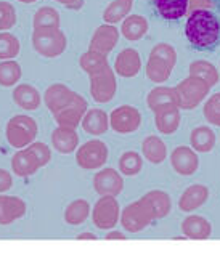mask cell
Instances as JSON below:
<instances>
[{
	"label": "cell",
	"mask_w": 220,
	"mask_h": 255,
	"mask_svg": "<svg viewBox=\"0 0 220 255\" xmlns=\"http://www.w3.org/2000/svg\"><path fill=\"white\" fill-rule=\"evenodd\" d=\"M155 13L164 21H179L188 13V0H151Z\"/></svg>",
	"instance_id": "20"
},
{
	"label": "cell",
	"mask_w": 220,
	"mask_h": 255,
	"mask_svg": "<svg viewBox=\"0 0 220 255\" xmlns=\"http://www.w3.org/2000/svg\"><path fill=\"white\" fill-rule=\"evenodd\" d=\"M21 66L14 60L0 63V85L2 87H13L19 82L21 79Z\"/></svg>",
	"instance_id": "38"
},
{
	"label": "cell",
	"mask_w": 220,
	"mask_h": 255,
	"mask_svg": "<svg viewBox=\"0 0 220 255\" xmlns=\"http://www.w3.org/2000/svg\"><path fill=\"white\" fill-rule=\"evenodd\" d=\"M27 149L32 152V156L35 157V161L39 162L40 167H45L50 162V159H52V151H50L45 143L34 141L32 144H29Z\"/></svg>",
	"instance_id": "41"
},
{
	"label": "cell",
	"mask_w": 220,
	"mask_h": 255,
	"mask_svg": "<svg viewBox=\"0 0 220 255\" xmlns=\"http://www.w3.org/2000/svg\"><path fill=\"white\" fill-rule=\"evenodd\" d=\"M132 8H134V0H113L103 11V19L106 24H117L126 19Z\"/></svg>",
	"instance_id": "32"
},
{
	"label": "cell",
	"mask_w": 220,
	"mask_h": 255,
	"mask_svg": "<svg viewBox=\"0 0 220 255\" xmlns=\"http://www.w3.org/2000/svg\"><path fill=\"white\" fill-rule=\"evenodd\" d=\"M153 222H155V214L145 198L130 202L124 207V210H121V225L129 233H140Z\"/></svg>",
	"instance_id": "6"
},
{
	"label": "cell",
	"mask_w": 220,
	"mask_h": 255,
	"mask_svg": "<svg viewBox=\"0 0 220 255\" xmlns=\"http://www.w3.org/2000/svg\"><path fill=\"white\" fill-rule=\"evenodd\" d=\"M146 105H148V108L153 113L166 106H179L174 87H166V85L155 87L148 93V97H146Z\"/></svg>",
	"instance_id": "28"
},
{
	"label": "cell",
	"mask_w": 220,
	"mask_h": 255,
	"mask_svg": "<svg viewBox=\"0 0 220 255\" xmlns=\"http://www.w3.org/2000/svg\"><path fill=\"white\" fill-rule=\"evenodd\" d=\"M52 144L61 154H71L79 148V135L76 128L58 126L52 132Z\"/></svg>",
	"instance_id": "22"
},
{
	"label": "cell",
	"mask_w": 220,
	"mask_h": 255,
	"mask_svg": "<svg viewBox=\"0 0 220 255\" xmlns=\"http://www.w3.org/2000/svg\"><path fill=\"white\" fill-rule=\"evenodd\" d=\"M92 222L98 230H113L121 222V207L114 196H101L92 209Z\"/></svg>",
	"instance_id": "8"
},
{
	"label": "cell",
	"mask_w": 220,
	"mask_h": 255,
	"mask_svg": "<svg viewBox=\"0 0 220 255\" xmlns=\"http://www.w3.org/2000/svg\"><path fill=\"white\" fill-rule=\"evenodd\" d=\"M55 2L61 3L63 6L69 10H80L84 6V2L85 0H55Z\"/></svg>",
	"instance_id": "44"
},
{
	"label": "cell",
	"mask_w": 220,
	"mask_h": 255,
	"mask_svg": "<svg viewBox=\"0 0 220 255\" xmlns=\"http://www.w3.org/2000/svg\"><path fill=\"white\" fill-rule=\"evenodd\" d=\"M114 72L121 77H135L142 69V58L135 48H124L117 53L114 61Z\"/></svg>",
	"instance_id": "16"
},
{
	"label": "cell",
	"mask_w": 220,
	"mask_h": 255,
	"mask_svg": "<svg viewBox=\"0 0 220 255\" xmlns=\"http://www.w3.org/2000/svg\"><path fill=\"white\" fill-rule=\"evenodd\" d=\"M142 154L146 161L159 165L167 159V146L161 136L148 135L142 143Z\"/></svg>",
	"instance_id": "26"
},
{
	"label": "cell",
	"mask_w": 220,
	"mask_h": 255,
	"mask_svg": "<svg viewBox=\"0 0 220 255\" xmlns=\"http://www.w3.org/2000/svg\"><path fill=\"white\" fill-rule=\"evenodd\" d=\"M217 136L214 130L208 126H200L190 133V144L196 152H211L216 146Z\"/></svg>",
	"instance_id": "29"
},
{
	"label": "cell",
	"mask_w": 220,
	"mask_h": 255,
	"mask_svg": "<svg viewBox=\"0 0 220 255\" xmlns=\"http://www.w3.org/2000/svg\"><path fill=\"white\" fill-rule=\"evenodd\" d=\"M80 126H82L84 132L89 135H105L109 128V114L105 113L103 109L92 108L85 113Z\"/></svg>",
	"instance_id": "23"
},
{
	"label": "cell",
	"mask_w": 220,
	"mask_h": 255,
	"mask_svg": "<svg viewBox=\"0 0 220 255\" xmlns=\"http://www.w3.org/2000/svg\"><path fill=\"white\" fill-rule=\"evenodd\" d=\"M90 215V204L85 199H76L72 201L64 210V222L72 227L82 225Z\"/></svg>",
	"instance_id": "33"
},
{
	"label": "cell",
	"mask_w": 220,
	"mask_h": 255,
	"mask_svg": "<svg viewBox=\"0 0 220 255\" xmlns=\"http://www.w3.org/2000/svg\"><path fill=\"white\" fill-rule=\"evenodd\" d=\"M143 169V157L137 151H126L119 157V172L127 177H135Z\"/></svg>",
	"instance_id": "34"
},
{
	"label": "cell",
	"mask_w": 220,
	"mask_h": 255,
	"mask_svg": "<svg viewBox=\"0 0 220 255\" xmlns=\"http://www.w3.org/2000/svg\"><path fill=\"white\" fill-rule=\"evenodd\" d=\"M21 43L16 35L10 32H0V61L14 60L19 55Z\"/></svg>",
	"instance_id": "37"
},
{
	"label": "cell",
	"mask_w": 220,
	"mask_h": 255,
	"mask_svg": "<svg viewBox=\"0 0 220 255\" xmlns=\"http://www.w3.org/2000/svg\"><path fill=\"white\" fill-rule=\"evenodd\" d=\"M16 24V10L10 2H0V32H5Z\"/></svg>",
	"instance_id": "40"
},
{
	"label": "cell",
	"mask_w": 220,
	"mask_h": 255,
	"mask_svg": "<svg viewBox=\"0 0 220 255\" xmlns=\"http://www.w3.org/2000/svg\"><path fill=\"white\" fill-rule=\"evenodd\" d=\"M93 188L100 196H116L122 193L124 178L122 173L113 167H105L98 170L93 177Z\"/></svg>",
	"instance_id": "11"
},
{
	"label": "cell",
	"mask_w": 220,
	"mask_h": 255,
	"mask_svg": "<svg viewBox=\"0 0 220 255\" xmlns=\"http://www.w3.org/2000/svg\"><path fill=\"white\" fill-rule=\"evenodd\" d=\"M74 97H76V92L71 90L68 85L53 84L45 90L42 98H43L45 106L48 108V111L55 116V114L60 113L61 109H64L66 106H68L71 101L74 100Z\"/></svg>",
	"instance_id": "15"
},
{
	"label": "cell",
	"mask_w": 220,
	"mask_h": 255,
	"mask_svg": "<svg viewBox=\"0 0 220 255\" xmlns=\"http://www.w3.org/2000/svg\"><path fill=\"white\" fill-rule=\"evenodd\" d=\"M185 37L198 52H214L220 45V16L208 8L192 11L185 24Z\"/></svg>",
	"instance_id": "1"
},
{
	"label": "cell",
	"mask_w": 220,
	"mask_h": 255,
	"mask_svg": "<svg viewBox=\"0 0 220 255\" xmlns=\"http://www.w3.org/2000/svg\"><path fill=\"white\" fill-rule=\"evenodd\" d=\"M87 111H89V103H87V100L82 97V95L76 93L74 100H72L64 109H61L58 114H55L53 118L60 127L76 128L79 124H82V119Z\"/></svg>",
	"instance_id": "13"
},
{
	"label": "cell",
	"mask_w": 220,
	"mask_h": 255,
	"mask_svg": "<svg viewBox=\"0 0 220 255\" xmlns=\"http://www.w3.org/2000/svg\"><path fill=\"white\" fill-rule=\"evenodd\" d=\"M212 6L219 11V16H220V0H212Z\"/></svg>",
	"instance_id": "47"
},
{
	"label": "cell",
	"mask_w": 220,
	"mask_h": 255,
	"mask_svg": "<svg viewBox=\"0 0 220 255\" xmlns=\"http://www.w3.org/2000/svg\"><path fill=\"white\" fill-rule=\"evenodd\" d=\"M11 169L16 177L24 178V177H31V175H34L40 169V165L37 161H35L32 152L27 148H24V149H19L18 152H14V156L11 157Z\"/></svg>",
	"instance_id": "25"
},
{
	"label": "cell",
	"mask_w": 220,
	"mask_h": 255,
	"mask_svg": "<svg viewBox=\"0 0 220 255\" xmlns=\"http://www.w3.org/2000/svg\"><path fill=\"white\" fill-rule=\"evenodd\" d=\"M171 165L182 177H190L200 167V157L192 146H177L171 152Z\"/></svg>",
	"instance_id": "14"
},
{
	"label": "cell",
	"mask_w": 220,
	"mask_h": 255,
	"mask_svg": "<svg viewBox=\"0 0 220 255\" xmlns=\"http://www.w3.org/2000/svg\"><path fill=\"white\" fill-rule=\"evenodd\" d=\"M188 3H190V8L188 11L192 13L195 10H201V8H211L212 6V0H188Z\"/></svg>",
	"instance_id": "43"
},
{
	"label": "cell",
	"mask_w": 220,
	"mask_h": 255,
	"mask_svg": "<svg viewBox=\"0 0 220 255\" xmlns=\"http://www.w3.org/2000/svg\"><path fill=\"white\" fill-rule=\"evenodd\" d=\"M188 72H190V76L198 77V79H201V81H204L211 87V89L219 84V79H220L219 69L211 61H206V60L193 61L192 64H190Z\"/></svg>",
	"instance_id": "31"
},
{
	"label": "cell",
	"mask_w": 220,
	"mask_h": 255,
	"mask_svg": "<svg viewBox=\"0 0 220 255\" xmlns=\"http://www.w3.org/2000/svg\"><path fill=\"white\" fill-rule=\"evenodd\" d=\"M109 156V149L105 141L101 140H89L80 144L76 151V162L84 170H97L101 169Z\"/></svg>",
	"instance_id": "7"
},
{
	"label": "cell",
	"mask_w": 220,
	"mask_h": 255,
	"mask_svg": "<svg viewBox=\"0 0 220 255\" xmlns=\"http://www.w3.org/2000/svg\"><path fill=\"white\" fill-rule=\"evenodd\" d=\"M143 198L150 202L153 214H155V220H161V218H164L171 214L172 199H171V196H169V193L163 191V189H151Z\"/></svg>",
	"instance_id": "30"
},
{
	"label": "cell",
	"mask_w": 220,
	"mask_h": 255,
	"mask_svg": "<svg viewBox=\"0 0 220 255\" xmlns=\"http://www.w3.org/2000/svg\"><path fill=\"white\" fill-rule=\"evenodd\" d=\"M76 239H77V241H95V239H97V236H95L93 233L85 231V233H80V235H77Z\"/></svg>",
	"instance_id": "46"
},
{
	"label": "cell",
	"mask_w": 220,
	"mask_h": 255,
	"mask_svg": "<svg viewBox=\"0 0 220 255\" xmlns=\"http://www.w3.org/2000/svg\"><path fill=\"white\" fill-rule=\"evenodd\" d=\"M37 122L26 114H18L11 118L6 124V141L10 146L24 149L29 144H32L35 136H37Z\"/></svg>",
	"instance_id": "5"
},
{
	"label": "cell",
	"mask_w": 220,
	"mask_h": 255,
	"mask_svg": "<svg viewBox=\"0 0 220 255\" xmlns=\"http://www.w3.org/2000/svg\"><path fill=\"white\" fill-rule=\"evenodd\" d=\"M18 2H21V3H34V2H37V0H18Z\"/></svg>",
	"instance_id": "48"
},
{
	"label": "cell",
	"mask_w": 220,
	"mask_h": 255,
	"mask_svg": "<svg viewBox=\"0 0 220 255\" xmlns=\"http://www.w3.org/2000/svg\"><path fill=\"white\" fill-rule=\"evenodd\" d=\"M90 81V95L97 103H109L117 92L116 72L111 66L101 69L89 76Z\"/></svg>",
	"instance_id": "9"
},
{
	"label": "cell",
	"mask_w": 220,
	"mask_h": 255,
	"mask_svg": "<svg viewBox=\"0 0 220 255\" xmlns=\"http://www.w3.org/2000/svg\"><path fill=\"white\" fill-rule=\"evenodd\" d=\"M105 239H108V241H116V239H119V241H126L127 238L121 231H109Z\"/></svg>",
	"instance_id": "45"
},
{
	"label": "cell",
	"mask_w": 220,
	"mask_h": 255,
	"mask_svg": "<svg viewBox=\"0 0 220 255\" xmlns=\"http://www.w3.org/2000/svg\"><path fill=\"white\" fill-rule=\"evenodd\" d=\"M119 37H121V31H117V27L114 24L105 23L95 29L90 43H89V50L90 52H97V53L108 56L117 45Z\"/></svg>",
	"instance_id": "12"
},
{
	"label": "cell",
	"mask_w": 220,
	"mask_h": 255,
	"mask_svg": "<svg viewBox=\"0 0 220 255\" xmlns=\"http://www.w3.org/2000/svg\"><path fill=\"white\" fill-rule=\"evenodd\" d=\"M174 90L175 95H177L179 108L185 109V111H192V109L198 108L208 98L211 87L204 81H201V79L188 76L175 85Z\"/></svg>",
	"instance_id": "4"
},
{
	"label": "cell",
	"mask_w": 220,
	"mask_h": 255,
	"mask_svg": "<svg viewBox=\"0 0 220 255\" xmlns=\"http://www.w3.org/2000/svg\"><path fill=\"white\" fill-rule=\"evenodd\" d=\"M148 29H150V24H148V19L145 16H142V14H129L121 24V34L127 40L137 42L142 37H145Z\"/></svg>",
	"instance_id": "27"
},
{
	"label": "cell",
	"mask_w": 220,
	"mask_h": 255,
	"mask_svg": "<svg viewBox=\"0 0 220 255\" xmlns=\"http://www.w3.org/2000/svg\"><path fill=\"white\" fill-rule=\"evenodd\" d=\"M13 185V177L10 172H6L3 169H0V194H3L5 191H8Z\"/></svg>",
	"instance_id": "42"
},
{
	"label": "cell",
	"mask_w": 220,
	"mask_h": 255,
	"mask_svg": "<svg viewBox=\"0 0 220 255\" xmlns=\"http://www.w3.org/2000/svg\"><path fill=\"white\" fill-rule=\"evenodd\" d=\"M175 64H177V52L171 43H156L151 48L145 66L146 77L155 84H163L171 77Z\"/></svg>",
	"instance_id": "2"
},
{
	"label": "cell",
	"mask_w": 220,
	"mask_h": 255,
	"mask_svg": "<svg viewBox=\"0 0 220 255\" xmlns=\"http://www.w3.org/2000/svg\"><path fill=\"white\" fill-rule=\"evenodd\" d=\"M26 202L18 196L0 194V225H10L26 214Z\"/></svg>",
	"instance_id": "19"
},
{
	"label": "cell",
	"mask_w": 220,
	"mask_h": 255,
	"mask_svg": "<svg viewBox=\"0 0 220 255\" xmlns=\"http://www.w3.org/2000/svg\"><path fill=\"white\" fill-rule=\"evenodd\" d=\"M182 114L179 106H166L155 111V126L159 133L174 135L180 127Z\"/></svg>",
	"instance_id": "18"
},
{
	"label": "cell",
	"mask_w": 220,
	"mask_h": 255,
	"mask_svg": "<svg viewBox=\"0 0 220 255\" xmlns=\"http://www.w3.org/2000/svg\"><path fill=\"white\" fill-rule=\"evenodd\" d=\"M142 126V114L135 106L122 105L114 108L109 114V127L116 133L127 135L137 132Z\"/></svg>",
	"instance_id": "10"
},
{
	"label": "cell",
	"mask_w": 220,
	"mask_h": 255,
	"mask_svg": "<svg viewBox=\"0 0 220 255\" xmlns=\"http://www.w3.org/2000/svg\"><path fill=\"white\" fill-rule=\"evenodd\" d=\"M60 13L53 6H40L32 18L34 29L37 27H60Z\"/></svg>",
	"instance_id": "36"
},
{
	"label": "cell",
	"mask_w": 220,
	"mask_h": 255,
	"mask_svg": "<svg viewBox=\"0 0 220 255\" xmlns=\"http://www.w3.org/2000/svg\"><path fill=\"white\" fill-rule=\"evenodd\" d=\"M32 47L43 58H56L64 53L68 39L60 27H37L32 32Z\"/></svg>",
	"instance_id": "3"
},
{
	"label": "cell",
	"mask_w": 220,
	"mask_h": 255,
	"mask_svg": "<svg viewBox=\"0 0 220 255\" xmlns=\"http://www.w3.org/2000/svg\"><path fill=\"white\" fill-rule=\"evenodd\" d=\"M209 199V188L206 185L195 183L192 186H188L185 191L182 193L179 199V207L182 212H195L196 209H200L201 206L208 202Z\"/></svg>",
	"instance_id": "17"
},
{
	"label": "cell",
	"mask_w": 220,
	"mask_h": 255,
	"mask_svg": "<svg viewBox=\"0 0 220 255\" xmlns=\"http://www.w3.org/2000/svg\"><path fill=\"white\" fill-rule=\"evenodd\" d=\"M182 233L187 239L204 241L212 235V225L201 215H188L182 222Z\"/></svg>",
	"instance_id": "21"
},
{
	"label": "cell",
	"mask_w": 220,
	"mask_h": 255,
	"mask_svg": "<svg viewBox=\"0 0 220 255\" xmlns=\"http://www.w3.org/2000/svg\"><path fill=\"white\" fill-rule=\"evenodd\" d=\"M203 116L211 126L220 127V92L211 95L203 106Z\"/></svg>",
	"instance_id": "39"
},
{
	"label": "cell",
	"mask_w": 220,
	"mask_h": 255,
	"mask_svg": "<svg viewBox=\"0 0 220 255\" xmlns=\"http://www.w3.org/2000/svg\"><path fill=\"white\" fill-rule=\"evenodd\" d=\"M79 64H80V68H82V71H85L89 76H92V74H95V72H98V71L109 66L108 56L97 53V52H90V50H87L85 53L80 55Z\"/></svg>",
	"instance_id": "35"
},
{
	"label": "cell",
	"mask_w": 220,
	"mask_h": 255,
	"mask_svg": "<svg viewBox=\"0 0 220 255\" xmlns=\"http://www.w3.org/2000/svg\"><path fill=\"white\" fill-rule=\"evenodd\" d=\"M42 100L43 98L40 97L39 90L31 84H19L13 90V101L21 109H26V111H35V109H39Z\"/></svg>",
	"instance_id": "24"
}]
</instances>
